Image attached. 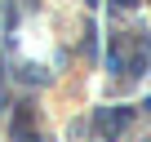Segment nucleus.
<instances>
[{
  "label": "nucleus",
  "instance_id": "obj_1",
  "mask_svg": "<svg viewBox=\"0 0 151 142\" xmlns=\"http://www.w3.org/2000/svg\"><path fill=\"white\" fill-rule=\"evenodd\" d=\"M5 102H9V93H5V85H0V111H5Z\"/></svg>",
  "mask_w": 151,
  "mask_h": 142
},
{
  "label": "nucleus",
  "instance_id": "obj_2",
  "mask_svg": "<svg viewBox=\"0 0 151 142\" xmlns=\"http://www.w3.org/2000/svg\"><path fill=\"white\" fill-rule=\"evenodd\" d=\"M111 5H120V9H129V5H138V0H111Z\"/></svg>",
  "mask_w": 151,
  "mask_h": 142
}]
</instances>
